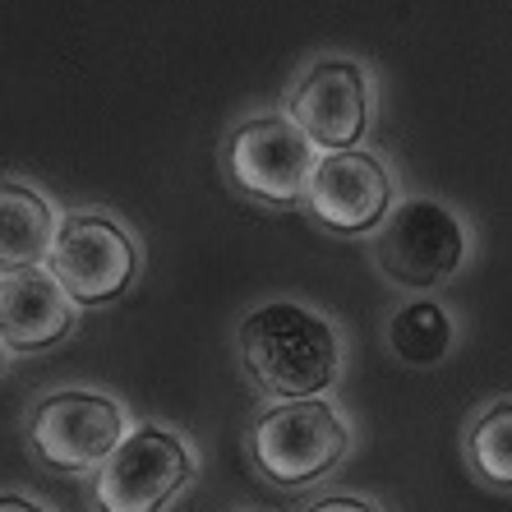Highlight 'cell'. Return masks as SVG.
<instances>
[{
  "mask_svg": "<svg viewBox=\"0 0 512 512\" xmlns=\"http://www.w3.org/2000/svg\"><path fill=\"white\" fill-rule=\"evenodd\" d=\"M236 351L263 402L333 397L346 374V337L337 319L291 296L263 300L240 314Z\"/></svg>",
  "mask_w": 512,
  "mask_h": 512,
  "instance_id": "cell-1",
  "label": "cell"
},
{
  "mask_svg": "<svg viewBox=\"0 0 512 512\" xmlns=\"http://www.w3.org/2000/svg\"><path fill=\"white\" fill-rule=\"evenodd\" d=\"M480 259V227L443 194H402L370 236V263L406 296H439Z\"/></svg>",
  "mask_w": 512,
  "mask_h": 512,
  "instance_id": "cell-2",
  "label": "cell"
},
{
  "mask_svg": "<svg viewBox=\"0 0 512 512\" xmlns=\"http://www.w3.org/2000/svg\"><path fill=\"white\" fill-rule=\"evenodd\" d=\"M250 457L268 485L277 489H314L337 476L346 457L356 453V425L333 397H305V402H268L250 420Z\"/></svg>",
  "mask_w": 512,
  "mask_h": 512,
  "instance_id": "cell-3",
  "label": "cell"
},
{
  "mask_svg": "<svg viewBox=\"0 0 512 512\" xmlns=\"http://www.w3.org/2000/svg\"><path fill=\"white\" fill-rule=\"evenodd\" d=\"M319 148L282 107L240 116L222 143H217V167L222 180L254 208L268 213H300L305 190L319 167Z\"/></svg>",
  "mask_w": 512,
  "mask_h": 512,
  "instance_id": "cell-4",
  "label": "cell"
},
{
  "mask_svg": "<svg viewBox=\"0 0 512 512\" xmlns=\"http://www.w3.org/2000/svg\"><path fill=\"white\" fill-rule=\"evenodd\" d=\"M282 111L310 134L319 153L360 148L379 120V74L351 51H319L291 74Z\"/></svg>",
  "mask_w": 512,
  "mask_h": 512,
  "instance_id": "cell-5",
  "label": "cell"
},
{
  "mask_svg": "<svg viewBox=\"0 0 512 512\" xmlns=\"http://www.w3.org/2000/svg\"><path fill=\"white\" fill-rule=\"evenodd\" d=\"M199 480V448L190 434L143 420L116 443V453L88 476L97 512H167Z\"/></svg>",
  "mask_w": 512,
  "mask_h": 512,
  "instance_id": "cell-6",
  "label": "cell"
},
{
  "mask_svg": "<svg viewBox=\"0 0 512 512\" xmlns=\"http://www.w3.org/2000/svg\"><path fill=\"white\" fill-rule=\"evenodd\" d=\"M47 268L79 310H102L134 291L143 273V245L107 208H70L60 213Z\"/></svg>",
  "mask_w": 512,
  "mask_h": 512,
  "instance_id": "cell-7",
  "label": "cell"
},
{
  "mask_svg": "<svg viewBox=\"0 0 512 512\" xmlns=\"http://www.w3.org/2000/svg\"><path fill=\"white\" fill-rule=\"evenodd\" d=\"M130 434V411L102 388H56L24 420L28 453L51 476H93Z\"/></svg>",
  "mask_w": 512,
  "mask_h": 512,
  "instance_id": "cell-8",
  "label": "cell"
},
{
  "mask_svg": "<svg viewBox=\"0 0 512 512\" xmlns=\"http://www.w3.org/2000/svg\"><path fill=\"white\" fill-rule=\"evenodd\" d=\"M402 194L406 190H402V176L393 171V162L379 148L360 143V148H342V153L319 157L300 213L337 240H370L393 217Z\"/></svg>",
  "mask_w": 512,
  "mask_h": 512,
  "instance_id": "cell-9",
  "label": "cell"
},
{
  "mask_svg": "<svg viewBox=\"0 0 512 512\" xmlns=\"http://www.w3.org/2000/svg\"><path fill=\"white\" fill-rule=\"evenodd\" d=\"M74 328H79V305L51 277L47 263L24 273H0V337L10 346V356L51 351Z\"/></svg>",
  "mask_w": 512,
  "mask_h": 512,
  "instance_id": "cell-10",
  "label": "cell"
},
{
  "mask_svg": "<svg viewBox=\"0 0 512 512\" xmlns=\"http://www.w3.org/2000/svg\"><path fill=\"white\" fill-rule=\"evenodd\" d=\"M383 346L406 370H439L462 346V314L443 296H402L383 319Z\"/></svg>",
  "mask_w": 512,
  "mask_h": 512,
  "instance_id": "cell-11",
  "label": "cell"
},
{
  "mask_svg": "<svg viewBox=\"0 0 512 512\" xmlns=\"http://www.w3.org/2000/svg\"><path fill=\"white\" fill-rule=\"evenodd\" d=\"M60 227V208L24 176H0V273L42 268Z\"/></svg>",
  "mask_w": 512,
  "mask_h": 512,
  "instance_id": "cell-12",
  "label": "cell"
},
{
  "mask_svg": "<svg viewBox=\"0 0 512 512\" xmlns=\"http://www.w3.org/2000/svg\"><path fill=\"white\" fill-rule=\"evenodd\" d=\"M462 462L480 489L512 494V393H494L466 411Z\"/></svg>",
  "mask_w": 512,
  "mask_h": 512,
  "instance_id": "cell-13",
  "label": "cell"
},
{
  "mask_svg": "<svg viewBox=\"0 0 512 512\" xmlns=\"http://www.w3.org/2000/svg\"><path fill=\"white\" fill-rule=\"evenodd\" d=\"M300 512H388L374 494H351V489H337V494H323V499L305 503Z\"/></svg>",
  "mask_w": 512,
  "mask_h": 512,
  "instance_id": "cell-14",
  "label": "cell"
},
{
  "mask_svg": "<svg viewBox=\"0 0 512 512\" xmlns=\"http://www.w3.org/2000/svg\"><path fill=\"white\" fill-rule=\"evenodd\" d=\"M0 512H51L42 499H28V494H0Z\"/></svg>",
  "mask_w": 512,
  "mask_h": 512,
  "instance_id": "cell-15",
  "label": "cell"
},
{
  "mask_svg": "<svg viewBox=\"0 0 512 512\" xmlns=\"http://www.w3.org/2000/svg\"><path fill=\"white\" fill-rule=\"evenodd\" d=\"M10 370V346H5V337H0V374Z\"/></svg>",
  "mask_w": 512,
  "mask_h": 512,
  "instance_id": "cell-16",
  "label": "cell"
}]
</instances>
